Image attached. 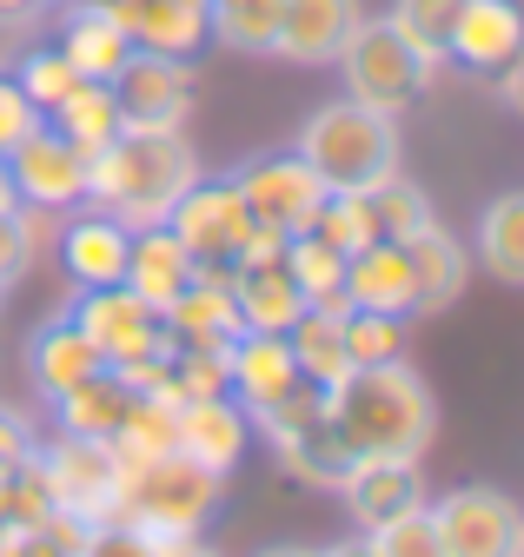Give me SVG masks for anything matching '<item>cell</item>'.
<instances>
[{
	"mask_svg": "<svg viewBox=\"0 0 524 557\" xmlns=\"http://www.w3.org/2000/svg\"><path fill=\"white\" fill-rule=\"evenodd\" d=\"M325 418L352 458H419L438 432V398L406 359H385L325 385Z\"/></svg>",
	"mask_w": 524,
	"mask_h": 557,
	"instance_id": "6da1fadb",
	"label": "cell"
},
{
	"mask_svg": "<svg viewBox=\"0 0 524 557\" xmlns=\"http://www.w3.org/2000/svg\"><path fill=\"white\" fill-rule=\"evenodd\" d=\"M192 180H200V160L179 126H120L87 160V199L134 233L160 226Z\"/></svg>",
	"mask_w": 524,
	"mask_h": 557,
	"instance_id": "7a4b0ae2",
	"label": "cell"
},
{
	"mask_svg": "<svg viewBox=\"0 0 524 557\" xmlns=\"http://www.w3.org/2000/svg\"><path fill=\"white\" fill-rule=\"evenodd\" d=\"M220 511V478L207 465H192L186 451H160L140 465H120L113 484V524H134L153 544L166 537H192Z\"/></svg>",
	"mask_w": 524,
	"mask_h": 557,
	"instance_id": "3957f363",
	"label": "cell"
},
{
	"mask_svg": "<svg viewBox=\"0 0 524 557\" xmlns=\"http://www.w3.org/2000/svg\"><path fill=\"white\" fill-rule=\"evenodd\" d=\"M299 160L319 173L325 193H365L385 173H399V126L378 107L325 100L299 133Z\"/></svg>",
	"mask_w": 524,
	"mask_h": 557,
	"instance_id": "277c9868",
	"label": "cell"
},
{
	"mask_svg": "<svg viewBox=\"0 0 524 557\" xmlns=\"http://www.w3.org/2000/svg\"><path fill=\"white\" fill-rule=\"evenodd\" d=\"M339 74H346V100H359V107H378V113H399V107H412L425 87H432V74H438V60H425L391 21H352V34H346V47H339Z\"/></svg>",
	"mask_w": 524,
	"mask_h": 557,
	"instance_id": "5b68a950",
	"label": "cell"
},
{
	"mask_svg": "<svg viewBox=\"0 0 524 557\" xmlns=\"http://www.w3.org/2000/svg\"><path fill=\"white\" fill-rule=\"evenodd\" d=\"M252 432H266V445L279 451V465L299 471L305 484H333V492H339V478L352 471V451L339 445L333 418H325V385H312V379H299L266 411H252Z\"/></svg>",
	"mask_w": 524,
	"mask_h": 557,
	"instance_id": "8992f818",
	"label": "cell"
},
{
	"mask_svg": "<svg viewBox=\"0 0 524 557\" xmlns=\"http://www.w3.org/2000/svg\"><path fill=\"white\" fill-rule=\"evenodd\" d=\"M173 239L192 252V265H200V278H226L246 233H252V213H246V199L233 180H192L179 199H173V213H166Z\"/></svg>",
	"mask_w": 524,
	"mask_h": 557,
	"instance_id": "52a82bcc",
	"label": "cell"
},
{
	"mask_svg": "<svg viewBox=\"0 0 524 557\" xmlns=\"http://www.w3.org/2000/svg\"><path fill=\"white\" fill-rule=\"evenodd\" d=\"M67 319L100 345V359H107V366L173 352L166 319H160L134 286H80V299H74V312H67Z\"/></svg>",
	"mask_w": 524,
	"mask_h": 557,
	"instance_id": "ba28073f",
	"label": "cell"
},
{
	"mask_svg": "<svg viewBox=\"0 0 524 557\" xmlns=\"http://www.w3.org/2000/svg\"><path fill=\"white\" fill-rule=\"evenodd\" d=\"M425 511H432V531H438L445 557H517L524 511L504 492H491V484H458L451 498H438Z\"/></svg>",
	"mask_w": 524,
	"mask_h": 557,
	"instance_id": "9c48e42d",
	"label": "cell"
},
{
	"mask_svg": "<svg viewBox=\"0 0 524 557\" xmlns=\"http://www.w3.org/2000/svg\"><path fill=\"white\" fill-rule=\"evenodd\" d=\"M233 186H239V199H246V213L259 220V226H273V233H305L312 226V213L325 206V186H319V173L299 160V147L292 153H266V160H252L246 173H233Z\"/></svg>",
	"mask_w": 524,
	"mask_h": 557,
	"instance_id": "30bf717a",
	"label": "cell"
},
{
	"mask_svg": "<svg viewBox=\"0 0 524 557\" xmlns=\"http://www.w3.org/2000/svg\"><path fill=\"white\" fill-rule=\"evenodd\" d=\"M34 458H40V478H47V492H53L60 511H80V518H93V524L113 518V484H120L113 445L60 432V438H53L47 451H34Z\"/></svg>",
	"mask_w": 524,
	"mask_h": 557,
	"instance_id": "8fae6325",
	"label": "cell"
},
{
	"mask_svg": "<svg viewBox=\"0 0 524 557\" xmlns=\"http://www.w3.org/2000/svg\"><path fill=\"white\" fill-rule=\"evenodd\" d=\"M8 173L21 186V206H47V213H67V206L87 199V153L67 147L47 120L8 153Z\"/></svg>",
	"mask_w": 524,
	"mask_h": 557,
	"instance_id": "7c38bea8",
	"label": "cell"
},
{
	"mask_svg": "<svg viewBox=\"0 0 524 557\" xmlns=\"http://www.w3.org/2000/svg\"><path fill=\"white\" fill-rule=\"evenodd\" d=\"M113 100H120V120L126 126H186V107H192V74L186 60L173 53H126V66L107 81Z\"/></svg>",
	"mask_w": 524,
	"mask_h": 557,
	"instance_id": "4fadbf2b",
	"label": "cell"
},
{
	"mask_svg": "<svg viewBox=\"0 0 524 557\" xmlns=\"http://www.w3.org/2000/svg\"><path fill=\"white\" fill-rule=\"evenodd\" d=\"M107 14L140 53H200L213 40V0H107Z\"/></svg>",
	"mask_w": 524,
	"mask_h": 557,
	"instance_id": "5bb4252c",
	"label": "cell"
},
{
	"mask_svg": "<svg viewBox=\"0 0 524 557\" xmlns=\"http://www.w3.org/2000/svg\"><path fill=\"white\" fill-rule=\"evenodd\" d=\"M292 385H299V359H292L286 332H239L226 345V398L246 418L266 411L273 398H286Z\"/></svg>",
	"mask_w": 524,
	"mask_h": 557,
	"instance_id": "9a60e30c",
	"label": "cell"
},
{
	"mask_svg": "<svg viewBox=\"0 0 524 557\" xmlns=\"http://www.w3.org/2000/svg\"><path fill=\"white\" fill-rule=\"evenodd\" d=\"M339 492L359 518V531H378L406 511H425V478L419 458H352V471L339 478Z\"/></svg>",
	"mask_w": 524,
	"mask_h": 557,
	"instance_id": "2e32d148",
	"label": "cell"
},
{
	"mask_svg": "<svg viewBox=\"0 0 524 557\" xmlns=\"http://www.w3.org/2000/svg\"><path fill=\"white\" fill-rule=\"evenodd\" d=\"M346 306H365V312H391L406 319L419 312V286H412V252L406 239H372L346 259Z\"/></svg>",
	"mask_w": 524,
	"mask_h": 557,
	"instance_id": "e0dca14e",
	"label": "cell"
},
{
	"mask_svg": "<svg viewBox=\"0 0 524 557\" xmlns=\"http://www.w3.org/2000/svg\"><path fill=\"white\" fill-rule=\"evenodd\" d=\"M517 47H524V8L517 0H458L445 60H465L472 74H498Z\"/></svg>",
	"mask_w": 524,
	"mask_h": 557,
	"instance_id": "ac0fdd59",
	"label": "cell"
},
{
	"mask_svg": "<svg viewBox=\"0 0 524 557\" xmlns=\"http://www.w3.org/2000/svg\"><path fill=\"white\" fill-rule=\"evenodd\" d=\"M352 21H359V0H279L273 53L299 66H325V60H339Z\"/></svg>",
	"mask_w": 524,
	"mask_h": 557,
	"instance_id": "d6986e66",
	"label": "cell"
},
{
	"mask_svg": "<svg viewBox=\"0 0 524 557\" xmlns=\"http://www.w3.org/2000/svg\"><path fill=\"white\" fill-rule=\"evenodd\" d=\"M60 265L74 272V286H126V252H134V226L113 213H87L60 226Z\"/></svg>",
	"mask_w": 524,
	"mask_h": 557,
	"instance_id": "ffe728a7",
	"label": "cell"
},
{
	"mask_svg": "<svg viewBox=\"0 0 524 557\" xmlns=\"http://www.w3.org/2000/svg\"><path fill=\"white\" fill-rule=\"evenodd\" d=\"M246 438H252V418L233 398H192V405H179V445L173 451H186L192 465H207L213 478H226L239 465Z\"/></svg>",
	"mask_w": 524,
	"mask_h": 557,
	"instance_id": "44dd1931",
	"label": "cell"
},
{
	"mask_svg": "<svg viewBox=\"0 0 524 557\" xmlns=\"http://www.w3.org/2000/svg\"><path fill=\"white\" fill-rule=\"evenodd\" d=\"M160 319H166V338H173V345H200V352H226V345L246 332L226 278H192V286H186Z\"/></svg>",
	"mask_w": 524,
	"mask_h": 557,
	"instance_id": "7402d4cb",
	"label": "cell"
},
{
	"mask_svg": "<svg viewBox=\"0 0 524 557\" xmlns=\"http://www.w3.org/2000/svg\"><path fill=\"white\" fill-rule=\"evenodd\" d=\"M192 278H200V265H192V252L173 239V226H140L134 233V252H126V286H134L153 312H166Z\"/></svg>",
	"mask_w": 524,
	"mask_h": 557,
	"instance_id": "603a6c76",
	"label": "cell"
},
{
	"mask_svg": "<svg viewBox=\"0 0 524 557\" xmlns=\"http://www.w3.org/2000/svg\"><path fill=\"white\" fill-rule=\"evenodd\" d=\"M27 372H34V385H40L47 398H67L74 385H87L93 372H107V359H100V345H93L74 319H53V325H40L34 345H27Z\"/></svg>",
	"mask_w": 524,
	"mask_h": 557,
	"instance_id": "cb8c5ba5",
	"label": "cell"
},
{
	"mask_svg": "<svg viewBox=\"0 0 524 557\" xmlns=\"http://www.w3.org/2000/svg\"><path fill=\"white\" fill-rule=\"evenodd\" d=\"M60 53L74 60L80 81H113L126 66V53H134V40L120 34L107 0H80V8H67V21H60Z\"/></svg>",
	"mask_w": 524,
	"mask_h": 557,
	"instance_id": "d4e9b609",
	"label": "cell"
},
{
	"mask_svg": "<svg viewBox=\"0 0 524 557\" xmlns=\"http://www.w3.org/2000/svg\"><path fill=\"white\" fill-rule=\"evenodd\" d=\"M226 286H233V306H239L246 332H286L305 312V293L292 286L286 259H273V265H233Z\"/></svg>",
	"mask_w": 524,
	"mask_h": 557,
	"instance_id": "484cf974",
	"label": "cell"
},
{
	"mask_svg": "<svg viewBox=\"0 0 524 557\" xmlns=\"http://www.w3.org/2000/svg\"><path fill=\"white\" fill-rule=\"evenodd\" d=\"M286 345L299 359V379H312V385H333V379L352 372V359H346V306H305L286 325Z\"/></svg>",
	"mask_w": 524,
	"mask_h": 557,
	"instance_id": "4316f807",
	"label": "cell"
},
{
	"mask_svg": "<svg viewBox=\"0 0 524 557\" xmlns=\"http://www.w3.org/2000/svg\"><path fill=\"white\" fill-rule=\"evenodd\" d=\"M53 411H60V432L113 445V432L126 425V411H134V385H126L120 372H93V379L74 385L67 398H53Z\"/></svg>",
	"mask_w": 524,
	"mask_h": 557,
	"instance_id": "83f0119b",
	"label": "cell"
},
{
	"mask_svg": "<svg viewBox=\"0 0 524 557\" xmlns=\"http://www.w3.org/2000/svg\"><path fill=\"white\" fill-rule=\"evenodd\" d=\"M412 252V286H419V312H445L458 293H465V246H458L438 220L425 233L406 239Z\"/></svg>",
	"mask_w": 524,
	"mask_h": 557,
	"instance_id": "f1b7e54d",
	"label": "cell"
},
{
	"mask_svg": "<svg viewBox=\"0 0 524 557\" xmlns=\"http://www.w3.org/2000/svg\"><path fill=\"white\" fill-rule=\"evenodd\" d=\"M47 126L67 139V147H80V153L93 160V153L107 147V139H113L126 120H120V100H113V87H107V81H80L60 107H47Z\"/></svg>",
	"mask_w": 524,
	"mask_h": 557,
	"instance_id": "f546056e",
	"label": "cell"
},
{
	"mask_svg": "<svg viewBox=\"0 0 524 557\" xmlns=\"http://www.w3.org/2000/svg\"><path fill=\"white\" fill-rule=\"evenodd\" d=\"M173 445H179V398L173 392H134V411H126V425L113 432V458L140 465V458H160Z\"/></svg>",
	"mask_w": 524,
	"mask_h": 557,
	"instance_id": "4dcf8cb0",
	"label": "cell"
},
{
	"mask_svg": "<svg viewBox=\"0 0 524 557\" xmlns=\"http://www.w3.org/2000/svg\"><path fill=\"white\" fill-rule=\"evenodd\" d=\"M478 259L491 278L504 286H524V186L517 193H498L478 220Z\"/></svg>",
	"mask_w": 524,
	"mask_h": 557,
	"instance_id": "1f68e13d",
	"label": "cell"
},
{
	"mask_svg": "<svg viewBox=\"0 0 524 557\" xmlns=\"http://www.w3.org/2000/svg\"><path fill=\"white\" fill-rule=\"evenodd\" d=\"M286 272L305 293V306H346V252H333L319 233H292L286 239Z\"/></svg>",
	"mask_w": 524,
	"mask_h": 557,
	"instance_id": "d6a6232c",
	"label": "cell"
},
{
	"mask_svg": "<svg viewBox=\"0 0 524 557\" xmlns=\"http://www.w3.org/2000/svg\"><path fill=\"white\" fill-rule=\"evenodd\" d=\"M365 206H372L378 239H412V233L432 226V199H425L406 173H385L378 186H365Z\"/></svg>",
	"mask_w": 524,
	"mask_h": 557,
	"instance_id": "836d02e7",
	"label": "cell"
},
{
	"mask_svg": "<svg viewBox=\"0 0 524 557\" xmlns=\"http://www.w3.org/2000/svg\"><path fill=\"white\" fill-rule=\"evenodd\" d=\"M279 34V0H220L213 8V40H226L233 53H273Z\"/></svg>",
	"mask_w": 524,
	"mask_h": 557,
	"instance_id": "e575fe53",
	"label": "cell"
},
{
	"mask_svg": "<svg viewBox=\"0 0 524 557\" xmlns=\"http://www.w3.org/2000/svg\"><path fill=\"white\" fill-rule=\"evenodd\" d=\"M305 233H319L333 252H359V246H372L378 239V226H372V206H365V193H325V206L312 213V226Z\"/></svg>",
	"mask_w": 524,
	"mask_h": 557,
	"instance_id": "d590c367",
	"label": "cell"
},
{
	"mask_svg": "<svg viewBox=\"0 0 524 557\" xmlns=\"http://www.w3.org/2000/svg\"><path fill=\"white\" fill-rule=\"evenodd\" d=\"M391 27H399L425 60H445L451 53V21H458V0H391Z\"/></svg>",
	"mask_w": 524,
	"mask_h": 557,
	"instance_id": "8d00e7d4",
	"label": "cell"
},
{
	"mask_svg": "<svg viewBox=\"0 0 524 557\" xmlns=\"http://www.w3.org/2000/svg\"><path fill=\"white\" fill-rule=\"evenodd\" d=\"M346 359H352V366H385V359H406V325L391 319V312L346 306Z\"/></svg>",
	"mask_w": 524,
	"mask_h": 557,
	"instance_id": "74e56055",
	"label": "cell"
},
{
	"mask_svg": "<svg viewBox=\"0 0 524 557\" xmlns=\"http://www.w3.org/2000/svg\"><path fill=\"white\" fill-rule=\"evenodd\" d=\"M21 94L40 107V120H47V107H60V100H67L74 87H80V74H74V60L67 53H60V47H40V53H27L21 60Z\"/></svg>",
	"mask_w": 524,
	"mask_h": 557,
	"instance_id": "f35d334b",
	"label": "cell"
},
{
	"mask_svg": "<svg viewBox=\"0 0 524 557\" xmlns=\"http://www.w3.org/2000/svg\"><path fill=\"white\" fill-rule=\"evenodd\" d=\"M372 550L378 557H445L438 531H432V511H406V518H391L372 531Z\"/></svg>",
	"mask_w": 524,
	"mask_h": 557,
	"instance_id": "ab89813d",
	"label": "cell"
},
{
	"mask_svg": "<svg viewBox=\"0 0 524 557\" xmlns=\"http://www.w3.org/2000/svg\"><path fill=\"white\" fill-rule=\"evenodd\" d=\"M40 126V107L21 94V81H8V74H0V160H8L14 147H21V139Z\"/></svg>",
	"mask_w": 524,
	"mask_h": 557,
	"instance_id": "60d3db41",
	"label": "cell"
},
{
	"mask_svg": "<svg viewBox=\"0 0 524 557\" xmlns=\"http://www.w3.org/2000/svg\"><path fill=\"white\" fill-rule=\"evenodd\" d=\"M80 557H160V544L147 537V531H134V524H93V537L80 544Z\"/></svg>",
	"mask_w": 524,
	"mask_h": 557,
	"instance_id": "b9f144b4",
	"label": "cell"
},
{
	"mask_svg": "<svg viewBox=\"0 0 524 557\" xmlns=\"http://www.w3.org/2000/svg\"><path fill=\"white\" fill-rule=\"evenodd\" d=\"M34 451H40V445H34V432H27V418H21V411H0V484H8Z\"/></svg>",
	"mask_w": 524,
	"mask_h": 557,
	"instance_id": "7bdbcfd3",
	"label": "cell"
},
{
	"mask_svg": "<svg viewBox=\"0 0 524 557\" xmlns=\"http://www.w3.org/2000/svg\"><path fill=\"white\" fill-rule=\"evenodd\" d=\"M27 265H34V239H27L21 213H8V220H0V286H14Z\"/></svg>",
	"mask_w": 524,
	"mask_h": 557,
	"instance_id": "ee69618b",
	"label": "cell"
},
{
	"mask_svg": "<svg viewBox=\"0 0 524 557\" xmlns=\"http://www.w3.org/2000/svg\"><path fill=\"white\" fill-rule=\"evenodd\" d=\"M0 557H60V544H53L47 531H14V524H8V537H0Z\"/></svg>",
	"mask_w": 524,
	"mask_h": 557,
	"instance_id": "f6af8a7d",
	"label": "cell"
},
{
	"mask_svg": "<svg viewBox=\"0 0 524 557\" xmlns=\"http://www.w3.org/2000/svg\"><path fill=\"white\" fill-rule=\"evenodd\" d=\"M498 94H504V107H511V113L524 120V47H517V53H511V60L498 66Z\"/></svg>",
	"mask_w": 524,
	"mask_h": 557,
	"instance_id": "bcb514c9",
	"label": "cell"
},
{
	"mask_svg": "<svg viewBox=\"0 0 524 557\" xmlns=\"http://www.w3.org/2000/svg\"><path fill=\"white\" fill-rule=\"evenodd\" d=\"M160 557H220L213 544H200V531H192V537H166L160 544Z\"/></svg>",
	"mask_w": 524,
	"mask_h": 557,
	"instance_id": "7dc6e473",
	"label": "cell"
},
{
	"mask_svg": "<svg viewBox=\"0 0 524 557\" xmlns=\"http://www.w3.org/2000/svg\"><path fill=\"white\" fill-rule=\"evenodd\" d=\"M21 206V186H14V173H8V160H0V220H8Z\"/></svg>",
	"mask_w": 524,
	"mask_h": 557,
	"instance_id": "c3c4849f",
	"label": "cell"
},
{
	"mask_svg": "<svg viewBox=\"0 0 524 557\" xmlns=\"http://www.w3.org/2000/svg\"><path fill=\"white\" fill-rule=\"evenodd\" d=\"M319 557H378V550H372V537H346V544H333V550H319Z\"/></svg>",
	"mask_w": 524,
	"mask_h": 557,
	"instance_id": "681fc988",
	"label": "cell"
},
{
	"mask_svg": "<svg viewBox=\"0 0 524 557\" xmlns=\"http://www.w3.org/2000/svg\"><path fill=\"white\" fill-rule=\"evenodd\" d=\"M40 0H0V21H21V14H34Z\"/></svg>",
	"mask_w": 524,
	"mask_h": 557,
	"instance_id": "f907efd6",
	"label": "cell"
},
{
	"mask_svg": "<svg viewBox=\"0 0 524 557\" xmlns=\"http://www.w3.org/2000/svg\"><path fill=\"white\" fill-rule=\"evenodd\" d=\"M252 557H319V550H299V544H266V550H252Z\"/></svg>",
	"mask_w": 524,
	"mask_h": 557,
	"instance_id": "816d5d0a",
	"label": "cell"
},
{
	"mask_svg": "<svg viewBox=\"0 0 524 557\" xmlns=\"http://www.w3.org/2000/svg\"><path fill=\"white\" fill-rule=\"evenodd\" d=\"M517 557H524V524H517Z\"/></svg>",
	"mask_w": 524,
	"mask_h": 557,
	"instance_id": "f5cc1de1",
	"label": "cell"
},
{
	"mask_svg": "<svg viewBox=\"0 0 524 557\" xmlns=\"http://www.w3.org/2000/svg\"><path fill=\"white\" fill-rule=\"evenodd\" d=\"M213 8H220V0H213Z\"/></svg>",
	"mask_w": 524,
	"mask_h": 557,
	"instance_id": "db71d44e",
	"label": "cell"
},
{
	"mask_svg": "<svg viewBox=\"0 0 524 557\" xmlns=\"http://www.w3.org/2000/svg\"><path fill=\"white\" fill-rule=\"evenodd\" d=\"M0 293H8V286H0Z\"/></svg>",
	"mask_w": 524,
	"mask_h": 557,
	"instance_id": "11a10c76",
	"label": "cell"
}]
</instances>
